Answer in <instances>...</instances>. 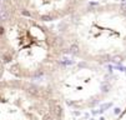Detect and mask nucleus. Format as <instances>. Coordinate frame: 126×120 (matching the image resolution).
<instances>
[{
  "instance_id": "1",
  "label": "nucleus",
  "mask_w": 126,
  "mask_h": 120,
  "mask_svg": "<svg viewBox=\"0 0 126 120\" xmlns=\"http://www.w3.org/2000/svg\"><path fill=\"white\" fill-rule=\"evenodd\" d=\"M58 34L65 54L99 65L126 60V4L84 5L62 20Z\"/></svg>"
},
{
  "instance_id": "6",
  "label": "nucleus",
  "mask_w": 126,
  "mask_h": 120,
  "mask_svg": "<svg viewBox=\"0 0 126 120\" xmlns=\"http://www.w3.org/2000/svg\"><path fill=\"white\" fill-rule=\"evenodd\" d=\"M8 68V60H6V54L4 50V46L1 44V40H0V79L3 78L4 73L6 71Z\"/></svg>"
},
{
  "instance_id": "2",
  "label": "nucleus",
  "mask_w": 126,
  "mask_h": 120,
  "mask_svg": "<svg viewBox=\"0 0 126 120\" xmlns=\"http://www.w3.org/2000/svg\"><path fill=\"white\" fill-rule=\"evenodd\" d=\"M0 40L6 54V70L16 79L48 76L65 55L58 31L20 14L9 0L0 8Z\"/></svg>"
},
{
  "instance_id": "7",
  "label": "nucleus",
  "mask_w": 126,
  "mask_h": 120,
  "mask_svg": "<svg viewBox=\"0 0 126 120\" xmlns=\"http://www.w3.org/2000/svg\"><path fill=\"white\" fill-rule=\"evenodd\" d=\"M116 116L117 118L115 120H126V109H125V110H120V113Z\"/></svg>"
},
{
  "instance_id": "5",
  "label": "nucleus",
  "mask_w": 126,
  "mask_h": 120,
  "mask_svg": "<svg viewBox=\"0 0 126 120\" xmlns=\"http://www.w3.org/2000/svg\"><path fill=\"white\" fill-rule=\"evenodd\" d=\"M20 14L41 23L65 20L84 5L87 0H9Z\"/></svg>"
},
{
  "instance_id": "3",
  "label": "nucleus",
  "mask_w": 126,
  "mask_h": 120,
  "mask_svg": "<svg viewBox=\"0 0 126 120\" xmlns=\"http://www.w3.org/2000/svg\"><path fill=\"white\" fill-rule=\"evenodd\" d=\"M49 76V86L59 101L75 110L94 108L112 90L114 76L104 65L89 61L61 63Z\"/></svg>"
},
{
  "instance_id": "4",
  "label": "nucleus",
  "mask_w": 126,
  "mask_h": 120,
  "mask_svg": "<svg viewBox=\"0 0 126 120\" xmlns=\"http://www.w3.org/2000/svg\"><path fill=\"white\" fill-rule=\"evenodd\" d=\"M64 108L49 86L0 80V120H61Z\"/></svg>"
}]
</instances>
